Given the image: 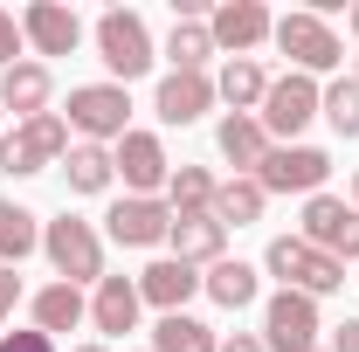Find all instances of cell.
<instances>
[{"label":"cell","mask_w":359,"mask_h":352,"mask_svg":"<svg viewBox=\"0 0 359 352\" xmlns=\"http://www.w3.org/2000/svg\"><path fill=\"white\" fill-rule=\"evenodd\" d=\"M263 269L283 283V290H304V297H332L346 290V263H332L325 249H311L304 235H276L263 249Z\"/></svg>","instance_id":"1"},{"label":"cell","mask_w":359,"mask_h":352,"mask_svg":"<svg viewBox=\"0 0 359 352\" xmlns=\"http://www.w3.org/2000/svg\"><path fill=\"white\" fill-rule=\"evenodd\" d=\"M42 256L55 263V283H104V235L83 215H55L42 228Z\"/></svg>","instance_id":"2"},{"label":"cell","mask_w":359,"mask_h":352,"mask_svg":"<svg viewBox=\"0 0 359 352\" xmlns=\"http://www.w3.org/2000/svg\"><path fill=\"white\" fill-rule=\"evenodd\" d=\"M69 159V118L62 111H42V118H28L21 132L0 138V173L28 180V173H48V166H62Z\"/></svg>","instance_id":"3"},{"label":"cell","mask_w":359,"mask_h":352,"mask_svg":"<svg viewBox=\"0 0 359 352\" xmlns=\"http://www.w3.org/2000/svg\"><path fill=\"white\" fill-rule=\"evenodd\" d=\"M62 118H69V132H83V145H118L132 132V97L125 83H76Z\"/></svg>","instance_id":"4"},{"label":"cell","mask_w":359,"mask_h":352,"mask_svg":"<svg viewBox=\"0 0 359 352\" xmlns=\"http://www.w3.org/2000/svg\"><path fill=\"white\" fill-rule=\"evenodd\" d=\"M269 42L297 62V76H325V69H339V62H346V42L332 35V21H325V14H283Z\"/></svg>","instance_id":"5"},{"label":"cell","mask_w":359,"mask_h":352,"mask_svg":"<svg viewBox=\"0 0 359 352\" xmlns=\"http://www.w3.org/2000/svg\"><path fill=\"white\" fill-rule=\"evenodd\" d=\"M256 187L263 194H325V180H332V152H318V145H269V159L256 166Z\"/></svg>","instance_id":"6"},{"label":"cell","mask_w":359,"mask_h":352,"mask_svg":"<svg viewBox=\"0 0 359 352\" xmlns=\"http://www.w3.org/2000/svg\"><path fill=\"white\" fill-rule=\"evenodd\" d=\"M97 55H104V69H111L118 83H132V76L152 69V35H145V21H138L132 7L97 14Z\"/></svg>","instance_id":"7"},{"label":"cell","mask_w":359,"mask_h":352,"mask_svg":"<svg viewBox=\"0 0 359 352\" xmlns=\"http://www.w3.org/2000/svg\"><path fill=\"white\" fill-rule=\"evenodd\" d=\"M318 104H325V90H318V76H276L263 97V111H256V125H263L269 138H283V145H297V132L318 118Z\"/></svg>","instance_id":"8"},{"label":"cell","mask_w":359,"mask_h":352,"mask_svg":"<svg viewBox=\"0 0 359 352\" xmlns=\"http://www.w3.org/2000/svg\"><path fill=\"white\" fill-rule=\"evenodd\" d=\"M311 249H325L332 263H359V208L339 194H311L304 201V228H297Z\"/></svg>","instance_id":"9"},{"label":"cell","mask_w":359,"mask_h":352,"mask_svg":"<svg viewBox=\"0 0 359 352\" xmlns=\"http://www.w3.org/2000/svg\"><path fill=\"white\" fill-rule=\"evenodd\" d=\"M318 332H325V318H318V297H304V290H276L263 304L269 352H318Z\"/></svg>","instance_id":"10"},{"label":"cell","mask_w":359,"mask_h":352,"mask_svg":"<svg viewBox=\"0 0 359 352\" xmlns=\"http://www.w3.org/2000/svg\"><path fill=\"white\" fill-rule=\"evenodd\" d=\"M111 166L125 173V194H138V201H159V187L173 180V159H166V145L152 132H125L118 152H111Z\"/></svg>","instance_id":"11"},{"label":"cell","mask_w":359,"mask_h":352,"mask_svg":"<svg viewBox=\"0 0 359 352\" xmlns=\"http://www.w3.org/2000/svg\"><path fill=\"white\" fill-rule=\"evenodd\" d=\"M104 228H111L118 249H159V242L173 235V208H166V201H138V194H125V201H111Z\"/></svg>","instance_id":"12"},{"label":"cell","mask_w":359,"mask_h":352,"mask_svg":"<svg viewBox=\"0 0 359 352\" xmlns=\"http://www.w3.org/2000/svg\"><path fill=\"white\" fill-rule=\"evenodd\" d=\"M208 35H215V48H228V55H249V48H263L269 35H276V14H269L263 0H222V7L208 14Z\"/></svg>","instance_id":"13"},{"label":"cell","mask_w":359,"mask_h":352,"mask_svg":"<svg viewBox=\"0 0 359 352\" xmlns=\"http://www.w3.org/2000/svg\"><path fill=\"white\" fill-rule=\"evenodd\" d=\"M21 35H28L35 55H76L83 21H76V7H62V0H28V7H21Z\"/></svg>","instance_id":"14"},{"label":"cell","mask_w":359,"mask_h":352,"mask_svg":"<svg viewBox=\"0 0 359 352\" xmlns=\"http://www.w3.org/2000/svg\"><path fill=\"white\" fill-rule=\"evenodd\" d=\"M152 111H159L166 125H201V118L215 111V76H201V69H166L159 90H152Z\"/></svg>","instance_id":"15"},{"label":"cell","mask_w":359,"mask_h":352,"mask_svg":"<svg viewBox=\"0 0 359 352\" xmlns=\"http://www.w3.org/2000/svg\"><path fill=\"white\" fill-rule=\"evenodd\" d=\"M138 311H145L138 276H104L97 297H90V325H97L104 339H125V332H138Z\"/></svg>","instance_id":"16"},{"label":"cell","mask_w":359,"mask_h":352,"mask_svg":"<svg viewBox=\"0 0 359 352\" xmlns=\"http://www.w3.org/2000/svg\"><path fill=\"white\" fill-rule=\"evenodd\" d=\"M48 97H55L48 62H14V69H0V111H14L21 125H28V118H42Z\"/></svg>","instance_id":"17"},{"label":"cell","mask_w":359,"mask_h":352,"mask_svg":"<svg viewBox=\"0 0 359 352\" xmlns=\"http://www.w3.org/2000/svg\"><path fill=\"white\" fill-rule=\"evenodd\" d=\"M194 290H201V269L173 263V256H159V263L138 269V297L159 311V318H166V311H187V297H194Z\"/></svg>","instance_id":"18"},{"label":"cell","mask_w":359,"mask_h":352,"mask_svg":"<svg viewBox=\"0 0 359 352\" xmlns=\"http://www.w3.org/2000/svg\"><path fill=\"white\" fill-rule=\"evenodd\" d=\"M166 242H173V263H187V269H215L222 263V249H228V228L215 215H173V235H166Z\"/></svg>","instance_id":"19"},{"label":"cell","mask_w":359,"mask_h":352,"mask_svg":"<svg viewBox=\"0 0 359 352\" xmlns=\"http://www.w3.org/2000/svg\"><path fill=\"white\" fill-rule=\"evenodd\" d=\"M215 97H222L235 118H256V111H263V97H269L263 62H256V55H228L222 76H215Z\"/></svg>","instance_id":"20"},{"label":"cell","mask_w":359,"mask_h":352,"mask_svg":"<svg viewBox=\"0 0 359 352\" xmlns=\"http://www.w3.org/2000/svg\"><path fill=\"white\" fill-rule=\"evenodd\" d=\"M201 290H208L222 311H249V304H256V290H263V269L242 263V256H222V263L201 276Z\"/></svg>","instance_id":"21"},{"label":"cell","mask_w":359,"mask_h":352,"mask_svg":"<svg viewBox=\"0 0 359 352\" xmlns=\"http://www.w3.org/2000/svg\"><path fill=\"white\" fill-rule=\"evenodd\" d=\"M215 145H222V159L235 166V173H256V166L269 159V132L256 125V118H235V111L222 118V132H215Z\"/></svg>","instance_id":"22"},{"label":"cell","mask_w":359,"mask_h":352,"mask_svg":"<svg viewBox=\"0 0 359 352\" xmlns=\"http://www.w3.org/2000/svg\"><path fill=\"white\" fill-rule=\"evenodd\" d=\"M28 311H35V332H48V339H55V332H76V325L90 318V304H83L76 283H48V290H35Z\"/></svg>","instance_id":"23"},{"label":"cell","mask_w":359,"mask_h":352,"mask_svg":"<svg viewBox=\"0 0 359 352\" xmlns=\"http://www.w3.org/2000/svg\"><path fill=\"white\" fill-rule=\"evenodd\" d=\"M263 208H269V194H263L249 173H235V180H222V187H215V221H222V228H256V221H263Z\"/></svg>","instance_id":"24"},{"label":"cell","mask_w":359,"mask_h":352,"mask_svg":"<svg viewBox=\"0 0 359 352\" xmlns=\"http://www.w3.org/2000/svg\"><path fill=\"white\" fill-rule=\"evenodd\" d=\"M62 180H69V194H104L111 180H118V166H111V145H69V159H62Z\"/></svg>","instance_id":"25"},{"label":"cell","mask_w":359,"mask_h":352,"mask_svg":"<svg viewBox=\"0 0 359 352\" xmlns=\"http://www.w3.org/2000/svg\"><path fill=\"white\" fill-rule=\"evenodd\" d=\"M152 352H222V339H215V325H201L187 311H166L152 325Z\"/></svg>","instance_id":"26"},{"label":"cell","mask_w":359,"mask_h":352,"mask_svg":"<svg viewBox=\"0 0 359 352\" xmlns=\"http://www.w3.org/2000/svg\"><path fill=\"white\" fill-rule=\"evenodd\" d=\"M215 187H222V180L208 173V166H173L166 208H173V215H215Z\"/></svg>","instance_id":"27"},{"label":"cell","mask_w":359,"mask_h":352,"mask_svg":"<svg viewBox=\"0 0 359 352\" xmlns=\"http://www.w3.org/2000/svg\"><path fill=\"white\" fill-rule=\"evenodd\" d=\"M166 55H173V69H201V76H208V55H215V35H208V21L180 14L173 35H166Z\"/></svg>","instance_id":"28"},{"label":"cell","mask_w":359,"mask_h":352,"mask_svg":"<svg viewBox=\"0 0 359 352\" xmlns=\"http://www.w3.org/2000/svg\"><path fill=\"white\" fill-rule=\"evenodd\" d=\"M35 249H42V221L28 215V208H7L0 215V263L14 269L21 256H35Z\"/></svg>","instance_id":"29"},{"label":"cell","mask_w":359,"mask_h":352,"mask_svg":"<svg viewBox=\"0 0 359 352\" xmlns=\"http://www.w3.org/2000/svg\"><path fill=\"white\" fill-rule=\"evenodd\" d=\"M318 118H325L339 138H359V83H353V76L325 83V104H318Z\"/></svg>","instance_id":"30"},{"label":"cell","mask_w":359,"mask_h":352,"mask_svg":"<svg viewBox=\"0 0 359 352\" xmlns=\"http://www.w3.org/2000/svg\"><path fill=\"white\" fill-rule=\"evenodd\" d=\"M21 48H28V35H21V14H7V7H0V69H14V62H28Z\"/></svg>","instance_id":"31"},{"label":"cell","mask_w":359,"mask_h":352,"mask_svg":"<svg viewBox=\"0 0 359 352\" xmlns=\"http://www.w3.org/2000/svg\"><path fill=\"white\" fill-rule=\"evenodd\" d=\"M0 352H55V339L28 325V332H0Z\"/></svg>","instance_id":"32"},{"label":"cell","mask_w":359,"mask_h":352,"mask_svg":"<svg viewBox=\"0 0 359 352\" xmlns=\"http://www.w3.org/2000/svg\"><path fill=\"white\" fill-rule=\"evenodd\" d=\"M14 304H21V276H14V269L0 263V325L14 318Z\"/></svg>","instance_id":"33"},{"label":"cell","mask_w":359,"mask_h":352,"mask_svg":"<svg viewBox=\"0 0 359 352\" xmlns=\"http://www.w3.org/2000/svg\"><path fill=\"white\" fill-rule=\"evenodd\" d=\"M222 352H269V346H263V332H228Z\"/></svg>","instance_id":"34"},{"label":"cell","mask_w":359,"mask_h":352,"mask_svg":"<svg viewBox=\"0 0 359 352\" xmlns=\"http://www.w3.org/2000/svg\"><path fill=\"white\" fill-rule=\"evenodd\" d=\"M332 352H359V318H346V325L332 332Z\"/></svg>","instance_id":"35"},{"label":"cell","mask_w":359,"mask_h":352,"mask_svg":"<svg viewBox=\"0 0 359 352\" xmlns=\"http://www.w3.org/2000/svg\"><path fill=\"white\" fill-rule=\"evenodd\" d=\"M346 28H353V35H359V7H346Z\"/></svg>","instance_id":"36"},{"label":"cell","mask_w":359,"mask_h":352,"mask_svg":"<svg viewBox=\"0 0 359 352\" xmlns=\"http://www.w3.org/2000/svg\"><path fill=\"white\" fill-rule=\"evenodd\" d=\"M69 352H111V346H97V339H90V346H69Z\"/></svg>","instance_id":"37"},{"label":"cell","mask_w":359,"mask_h":352,"mask_svg":"<svg viewBox=\"0 0 359 352\" xmlns=\"http://www.w3.org/2000/svg\"><path fill=\"white\" fill-rule=\"evenodd\" d=\"M353 208H359V173H353Z\"/></svg>","instance_id":"38"},{"label":"cell","mask_w":359,"mask_h":352,"mask_svg":"<svg viewBox=\"0 0 359 352\" xmlns=\"http://www.w3.org/2000/svg\"><path fill=\"white\" fill-rule=\"evenodd\" d=\"M353 83H359V55H353Z\"/></svg>","instance_id":"39"},{"label":"cell","mask_w":359,"mask_h":352,"mask_svg":"<svg viewBox=\"0 0 359 352\" xmlns=\"http://www.w3.org/2000/svg\"><path fill=\"white\" fill-rule=\"evenodd\" d=\"M7 208H14V201H0V215H7Z\"/></svg>","instance_id":"40"},{"label":"cell","mask_w":359,"mask_h":352,"mask_svg":"<svg viewBox=\"0 0 359 352\" xmlns=\"http://www.w3.org/2000/svg\"><path fill=\"white\" fill-rule=\"evenodd\" d=\"M0 138H7V132H0Z\"/></svg>","instance_id":"41"}]
</instances>
